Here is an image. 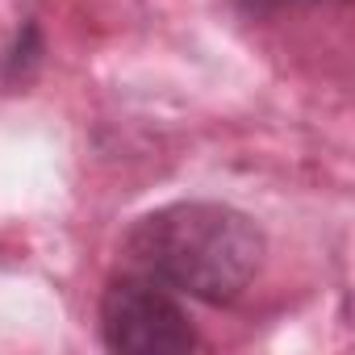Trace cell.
Masks as SVG:
<instances>
[{"mask_svg": "<svg viewBox=\"0 0 355 355\" xmlns=\"http://www.w3.org/2000/svg\"><path fill=\"white\" fill-rule=\"evenodd\" d=\"M130 272H142L171 293L209 305H230L263 268L259 226L218 201H175L138 218L121 243Z\"/></svg>", "mask_w": 355, "mask_h": 355, "instance_id": "obj_1", "label": "cell"}, {"mask_svg": "<svg viewBox=\"0 0 355 355\" xmlns=\"http://www.w3.org/2000/svg\"><path fill=\"white\" fill-rule=\"evenodd\" d=\"M247 17H272L284 9H305V5H330V0H234Z\"/></svg>", "mask_w": 355, "mask_h": 355, "instance_id": "obj_3", "label": "cell"}, {"mask_svg": "<svg viewBox=\"0 0 355 355\" xmlns=\"http://www.w3.org/2000/svg\"><path fill=\"white\" fill-rule=\"evenodd\" d=\"M101 338L125 355H180L193 351L197 326L175 293L142 272L113 276L101 297Z\"/></svg>", "mask_w": 355, "mask_h": 355, "instance_id": "obj_2", "label": "cell"}]
</instances>
